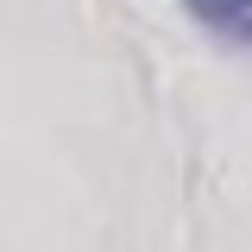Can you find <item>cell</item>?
<instances>
[{
	"label": "cell",
	"instance_id": "obj_1",
	"mask_svg": "<svg viewBox=\"0 0 252 252\" xmlns=\"http://www.w3.org/2000/svg\"><path fill=\"white\" fill-rule=\"evenodd\" d=\"M183 13L233 44H252V0H183Z\"/></svg>",
	"mask_w": 252,
	"mask_h": 252
}]
</instances>
